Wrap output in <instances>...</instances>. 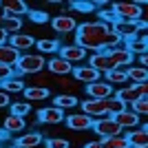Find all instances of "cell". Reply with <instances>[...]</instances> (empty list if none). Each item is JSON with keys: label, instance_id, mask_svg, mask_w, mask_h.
<instances>
[{"label": "cell", "instance_id": "6da1fadb", "mask_svg": "<svg viewBox=\"0 0 148 148\" xmlns=\"http://www.w3.org/2000/svg\"><path fill=\"white\" fill-rule=\"evenodd\" d=\"M119 38H115V33L111 31V25H104L99 20H93V22H84V25H77L75 29V44L82 47V49L91 51V53H97V51H106L115 47Z\"/></svg>", "mask_w": 148, "mask_h": 148}, {"label": "cell", "instance_id": "7a4b0ae2", "mask_svg": "<svg viewBox=\"0 0 148 148\" xmlns=\"http://www.w3.org/2000/svg\"><path fill=\"white\" fill-rule=\"evenodd\" d=\"M44 66H47V60L40 53H20L16 62V71L20 75H38L44 71Z\"/></svg>", "mask_w": 148, "mask_h": 148}, {"label": "cell", "instance_id": "3957f363", "mask_svg": "<svg viewBox=\"0 0 148 148\" xmlns=\"http://www.w3.org/2000/svg\"><path fill=\"white\" fill-rule=\"evenodd\" d=\"M148 95V82L144 84H130V86H122L113 93V97L119 99L124 106H130L133 102H137L139 97H146Z\"/></svg>", "mask_w": 148, "mask_h": 148}, {"label": "cell", "instance_id": "277c9868", "mask_svg": "<svg viewBox=\"0 0 148 148\" xmlns=\"http://www.w3.org/2000/svg\"><path fill=\"white\" fill-rule=\"evenodd\" d=\"M111 9L115 13V20H124V22H137L144 13V7L137 2H115L111 5Z\"/></svg>", "mask_w": 148, "mask_h": 148}, {"label": "cell", "instance_id": "5b68a950", "mask_svg": "<svg viewBox=\"0 0 148 148\" xmlns=\"http://www.w3.org/2000/svg\"><path fill=\"white\" fill-rule=\"evenodd\" d=\"M82 108V113L84 115H88V117H95V119H99V117H111L108 115V99H84V102H80L77 104Z\"/></svg>", "mask_w": 148, "mask_h": 148}, {"label": "cell", "instance_id": "8992f818", "mask_svg": "<svg viewBox=\"0 0 148 148\" xmlns=\"http://www.w3.org/2000/svg\"><path fill=\"white\" fill-rule=\"evenodd\" d=\"M95 133H97L102 139H108V137H117L124 135V130L119 128L113 117H99V119H93V126H91Z\"/></svg>", "mask_w": 148, "mask_h": 148}, {"label": "cell", "instance_id": "52a82bcc", "mask_svg": "<svg viewBox=\"0 0 148 148\" xmlns=\"http://www.w3.org/2000/svg\"><path fill=\"white\" fill-rule=\"evenodd\" d=\"M111 31L115 33V38H119V40H122V42H128V40L137 38L139 27H137V22H124V20H115V22L111 25Z\"/></svg>", "mask_w": 148, "mask_h": 148}, {"label": "cell", "instance_id": "ba28073f", "mask_svg": "<svg viewBox=\"0 0 148 148\" xmlns=\"http://www.w3.org/2000/svg\"><path fill=\"white\" fill-rule=\"evenodd\" d=\"M58 53H60L62 60H66L69 64H73V66H75V64H80V62H84L88 58V53L82 49V47H77V44H64V47H60Z\"/></svg>", "mask_w": 148, "mask_h": 148}, {"label": "cell", "instance_id": "9c48e42d", "mask_svg": "<svg viewBox=\"0 0 148 148\" xmlns=\"http://www.w3.org/2000/svg\"><path fill=\"white\" fill-rule=\"evenodd\" d=\"M64 124L66 128L75 130V133H82V130H91L93 119L84 113H71V115H64Z\"/></svg>", "mask_w": 148, "mask_h": 148}, {"label": "cell", "instance_id": "30bf717a", "mask_svg": "<svg viewBox=\"0 0 148 148\" xmlns=\"http://www.w3.org/2000/svg\"><path fill=\"white\" fill-rule=\"evenodd\" d=\"M7 44L11 47V49H16L18 53H22V51H29L36 47V38L29 36V33H13V36H7Z\"/></svg>", "mask_w": 148, "mask_h": 148}, {"label": "cell", "instance_id": "8fae6325", "mask_svg": "<svg viewBox=\"0 0 148 148\" xmlns=\"http://www.w3.org/2000/svg\"><path fill=\"white\" fill-rule=\"evenodd\" d=\"M84 91H86L88 99H108V97H113L115 88L111 84H106L104 80H97V82H93V84H88Z\"/></svg>", "mask_w": 148, "mask_h": 148}, {"label": "cell", "instance_id": "7c38bea8", "mask_svg": "<svg viewBox=\"0 0 148 148\" xmlns=\"http://www.w3.org/2000/svg\"><path fill=\"white\" fill-rule=\"evenodd\" d=\"M44 71L51 73L53 77H64V75H71V73H73V64H69L66 60H62L60 56H56V58H51V60L47 62Z\"/></svg>", "mask_w": 148, "mask_h": 148}, {"label": "cell", "instance_id": "4fadbf2b", "mask_svg": "<svg viewBox=\"0 0 148 148\" xmlns=\"http://www.w3.org/2000/svg\"><path fill=\"white\" fill-rule=\"evenodd\" d=\"M124 139L128 146H137V148H148V126L142 124L139 128H133L128 133H124Z\"/></svg>", "mask_w": 148, "mask_h": 148}, {"label": "cell", "instance_id": "5bb4252c", "mask_svg": "<svg viewBox=\"0 0 148 148\" xmlns=\"http://www.w3.org/2000/svg\"><path fill=\"white\" fill-rule=\"evenodd\" d=\"M38 122L44 124V126H56V124L64 122V111L56 108V106H47V108H40L38 111Z\"/></svg>", "mask_w": 148, "mask_h": 148}, {"label": "cell", "instance_id": "9a60e30c", "mask_svg": "<svg viewBox=\"0 0 148 148\" xmlns=\"http://www.w3.org/2000/svg\"><path fill=\"white\" fill-rule=\"evenodd\" d=\"M73 80L77 82V84L88 86V84H93V82L102 80V75H99L97 71H93L91 66H73Z\"/></svg>", "mask_w": 148, "mask_h": 148}, {"label": "cell", "instance_id": "2e32d148", "mask_svg": "<svg viewBox=\"0 0 148 148\" xmlns=\"http://www.w3.org/2000/svg\"><path fill=\"white\" fill-rule=\"evenodd\" d=\"M51 27H53L56 33H73L77 29V22H75V18H71L66 13H60V16H56L51 20Z\"/></svg>", "mask_w": 148, "mask_h": 148}, {"label": "cell", "instance_id": "e0dca14e", "mask_svg": "<svg viewBox=\"0 0 148 148\" xmlns=\"http://www.w3.org/2000/svg\"><path fill=\"white\" fill-rule=\"evenodd\" d=\"M113 119H115V124H117L122 130H133V128H137V126H139V117H137L130 108H124L122 113L113 115Z\"/></svg>", "mask_w": 148, "mask_h": 148}, {"label": "cell", "instance_id": "ac0fdd59", "mask_svg": "<svg viewBox=\"0 0 148 148\" xmlns=\"http://www.w3.org/2000/svg\"><path fill=\"white\" fill-rule=\"evenodd\" d=\"M86 66H91L93 71H97L99 75H104L111 71V62H108V56H104L102 51H97V53H88V64Z\"/></svg>", "mask_w": 148, "mask_h": 148}, {"label": "cell", "instance_id": "d6986e66", "mask_svg": "<svg viewBox=\"0 0 148 148\" xmlns=\"http://www.w3.org/2000/svg\"><path fill=\"white\" fill-rule=\"evenodd\" d=\"M44 142V137L40 133H25V135H20L13 146L16 148H40V144Z\"/></svg>", "mask_w": 148, "mask_h": 148}, {"label": "cell", "instance_id": "ffe728a7", "mask_svg": "<svg viewBox=\"0 0 148 148\" xmlns=\"http://www.w3.org/2000/svg\"><path fill=\"white\" fill-rule=\"evenodd\" d=\"M27 126L25 117H16V115H7L5 122H2V130L7 135H16V133H22Z\"/></svg>", "mask_w": 148, "mask_h": 148}, {"label": "cell", "instance_id": "44dd1931", "mask_svg": "<svg viewBox=\"0 0 148 148\" xmlns=\"http://www.w3.org/2000/svg\"><path fill=\"white\" fill-rule=\"evenodd\" d=\"M18 58H20V53L16 49H11L9 44H0V64H5V66H16V62H18Z\"/></svg>", "mask_w": 148, "mask_h": 148}, {"label": "cell", "instance_id": "7402d4cb", "mask_svg": "<svg viewBox=\"0 0 148 148\" xmlns=\"http://www.w3.org/2000/svg\"><path fill=\"white\" fill-rule=\"evenodd\" d=\"M0 7H2V11L13 13L16 18H20V16L29 13V7H27L22 0H5V2H0Z\"/></svg>", "mask_w": 148, "mask_h": 148}, {"label": "cell", "instance_id": "603a6c76", "mask_svg": "<svg viewBox=\"0 0 148 148\" xmlns=\"http://www.w3.org/2000/svg\"><path fill=\"white\" fill-rule=\"evenodd\" d=\"M27 88V84L22 80H18V77H7V80H0V91H5L7 95H9V93H16V95H18V93H22Z\"/></svg>", "mask_w": 148, "mask_h": 148}, {"label": "cell", "instance_id": "cb8c5ba5", "mask_svg": "<svg viewBox=\"0 0 148 148\" xmlns=\"http://www.w3.org/2000/svg\"><path fill=\"white\" fill-rule=\"evenodd\" d=\"M104 77H106V84H119V86H124L126 82H128V77H126V69H111L108 73H104Z\"/></svg>", "mask_w": 148, "mask_h": 148}, {"label": "cell", "instance_id": "d4e9b609", "mask_svg": "<svg viewBox=\"0 0 148 148\" xmlns=\"http://www.w3.org/2000/svg\"><path fill=\"white\" fill-rule=\"evenodd\" d=\"M126 77H128V82H133V84H144V82L148 80V69L128 66L126 69Z\"/></svg>", "mask_w": 148, "mask_h": 148}, {"label": "cell", "instance_id": "484cf974", "mask_svg": "<svg viewBox=\"0 0 148 148\" xmlns=\"http://www.w3.org/2000/svg\"><path fill=\"white\" fill-rule=\"evenodd\" d=\"M22 93H25V97L29 102H42V99H47L51 95L49 88H38V86H27Z\"/></svg>", "mask_w": 148, "mask_h": 148}, {"label": "cell", "instance_id": "4316f807", "mask_svg": "<svg viewBox=\"0 0 148 148\" xmlns=\"http://www.w3.org/2000/svg\"><path fill=\"white\" fill-rule=\"evenodd\" d=\"M29 86H38V88H49L53 86V75L47 73V71H42V73H38V75H31V84Z\"/></svg>", "mask_w": 148, "mask_h": 148}, {"label": "cell", "instance_id": "83f0119b", "mask_svg": "<svg viewBox=\"0 0 148 148\" xmlns=\"http://www.w3.org/2000/svg\"><path fill=\"white\" fill-rule=\"evenodd\" d=\"M53 84L62 86L66 91V95H75V91H80V84L71 77V75H64V77H53Z\"/></svg>", "mask_w": 148, "mask_h": 148}, {"label": "cell", "instance_id": "f1b7e54d", "mask_svg": "<svg viewBox=\"0 0 148 148\" xmlns=\"http://www.w3.org/2000/svg\"><path fill=\"white\" fill-rule=\"evenodd\" d=\"M77 104H80V102H77V97H75V95H66V93H64V95H58V97L53 99V106H56V108H60V111L75 108Z\"/></svg>", "mask_w": 148, "mask_h": 148}, {"label": "cell", "instance_id": "f546056e", "mask_svg": "<svg viewBox=\"0 0 148 148\" xmlns=\"http://www.w3.org/2000/svg\"><path fill=\"white\" fill-rule=\"evenodd\" d=\"M36 47H38V51H40V56H42V53H58L62 44L58 42V40L44 38V40H38V42H36Z\"/></svg>", "mask_w": 148, "mask_h": 148}, {"label": "cell", "instance_id": "4dcf8cb0", "mask_svg": "<svg viewBox=\"0 0 148 148\" xmlns=\"http://www.w3.org/2000/svg\"><path fill=\"white\" fill-rule=\"evenodd\" d=\"M20 27H22V20L20 18H5L0 31H2L5 36H13V33H20Z\"/></svg>", "mask_w": 148, "mask_h": 148}, {"label": "cell", "instance_id": "1f68e13d", "mask_svg": "<svg viewBox=\"0 0 148 148\" xmlns=\"http://www.w3.org/2000/svg\"><path fill=\"white\" fill-rule=\"evenodd\" d=\"M9 108H11V115H16V117H25L31 111L29 102H13V104H9Z\"/></svg>", "mask_w": 148, "mask_h": 148}, {"label": "cell", "instance_id": "d6a6232c", "mask_svg": "<svg viewBox=\"0 0 148 148\" xmlns=\"http://www.w3.org/2000/svg\"><path fill=\"white\" fill-rule=\"evenodd\" d=\"M102 146L104 148H126V139L124 135H117V137H108V139H102Z\"/></svg>", "mask_w": 148, "mask_h": 148}, {"label": "cell", "instance_id": "836d02e7", "mask_svg": "<svg viewBox=\"0 0 148 148\" xmlns=\"http://www.w3.org/2000/svg\"><path fill=\"white\" fill-rule=\"evenodd\" d=\"M130 111L135 113L137 117H139V115H146V113H148V99H146V97H139L137 102H133V104H130Z\"/></svg>", "mask_w": 148, "mask_h": 148}, {"label": "cell", "instance_id": "e575fe53", "mask_svg": "<svg viewBox=\"0 0 148 148\" xmlns=\"http://www.w3.org/2000/svg\"><path fill=\"white\" fill-rule=\"evenodd\" d=\"M47 148H71V142L64 139V137H49Z\"/></svg>", "mask_w": 148, "mask_h": 148}, {"label": "cell", "instance_id": "d590c367", "mask_svg": "<svg viewBox=\"0 0 148 148\" xmlns=\"http://www.w3.org/2000/svg\"><path fill=\"white\" fill-rule=\"evenodd\" d=\"M29 20L31 22H36V25H44V22H49V13L47 11H29Z\"/></svg>", "mask_w": 148, "mask_h": 148}, {"label": "cell", "instance_id": "8d00e7d4", "mask_svg": "<svg viewBox=\"0 0 148 148\" xmlns=\"http://www.w3.org/2000/svg\"><path fill=\"white\" fill-rule=\"evenodd\" d=\"M99 18V22H104V25H113L115 22V13H113V9L111 7H106V9H99V13H97Z\"/></svg>", "mask_w": 148, "mask_h": 148}, {"label": "cell", "instance_id": "74e56055", "mask_svg": "<svg viewBox=\"0 0 148 148\" xmlns=\"http://www.w3.org/2000/svg\"><path fill=\"white\" fill-rule=\"evenodd\" d=\"M73 9H77V11H93L95 9V5L93 2H73Z\"/></svg>", "mask_w": 148, "mask_h": 148}, {"label": "cell", "instance_id": "f35d334b", "mask_svg": "<svg viewBox=\"0 0 148 148\" xmlns=\"http://www.w3.org/2000/svg\"><path fill=\"white\" fill-rule=\"evenodd\" d=\"M11 75H13V69H11V66L0 64V80H7V77H11Z\"/></svg>", "mask_w": 148, "mask_h": 148}, {"label": "cell", "instance_id": "ab89813d", "mask_svg": "<svg viewBox=\"0 0 148 148\" xmlns=\"http://www.w3.org/2000/svg\"><path fill=\"white\" fill-rule=\"evenodd\" d=\"M11 104V99H9V95H7L5 91H0V108H5V106Z\"/></svg>", "mask_w": 148, "mask_h": 148}, {"label": "cell", "instance_id": "60d3db41", "mask_svg": "<svg viewBox=\"0 0 148 148\" xmlns=\"http://www.w3.org/2000/svg\"><path fill=\"white\" fill-rule=\"evenodd\" d=\"M146 64H148V56L144 53V56H139V66H142V69H146Z\"/></svg>", "mask_w": 148, "mask_h": 148}, {"label": "cell", "instance_id": "b9f144b4", "mask_svg": "<svg viewBox=\"0 0 148 148\" xmlns=\"http://www.w3.org/2000/svg\"><path fill=\"white\" fill-rule=\"evenodd\" d=\"M84 148H104V146H102V142H88Z\"/></svg>", "mask_w": 148, "mask_h": 148}, {"label": "cell", "instance_id": "7bdbcfd3", "mask_svg": "<svg viewBox=\"0 0 148 148\" xmlns=\"http://www.w3.org/2000/svg\"><path fill=\"white\" fill-rule=\"evenodd\" d=\"M126 148H137V146H126Z\"/></svg>", "mask_w": 148, "mask_h": 148}]
</instances>
